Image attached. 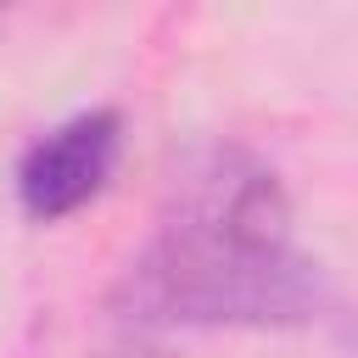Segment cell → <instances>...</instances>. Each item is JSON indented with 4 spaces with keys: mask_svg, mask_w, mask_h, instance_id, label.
I'll return each instance as SVG.
<instances>
[{
    "mask_svg": "<svg viewBox=\"0 0 358 358\" xmlns=\"http://www.w3.org/2000/svg\"><path fill=\"white\" fill-rule=\"evenodd\" d=\"M117 145H123V117L117 112H78V117L56 123L50 134H39L17 162L22 213L39 218V224H56V218L78 213L112 179Z\"/></svg>",
    "mask_w": 358,
    "mask_h": 358,
    "instance_id": "obj_2",
    "label": "cell"
},
{
    "mask_svg": "<svg viewBox=\"0 0 358 358\" xmlns=\"http://www.w3.org/2000/svg\"><path fill=\"white\" fill-rule=\"evenodd\" d=\"M140 324H302L324 308L319 263L291 241V201L252 151H196L117 285Z\"/></svg>",
    "mask_w": 358,
    "mask_h": 358,
    "instance_id": "obj_1",
    "label": "cell"
}]
</instances>
